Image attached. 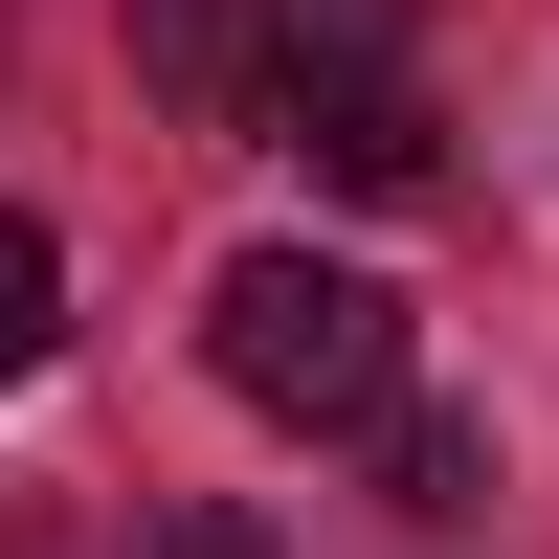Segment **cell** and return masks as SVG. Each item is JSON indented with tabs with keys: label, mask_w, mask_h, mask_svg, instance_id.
Segmentation results:
<instances>
[{
	"label": "cell",
	"mask_w": 559,
	"mask_h": 559,
	"mask_svg": "<svg viewBox=\"0 0 559 559\" xmlns=\"http://www.w3.org/2000/svg\"><path fill=\"white\" fill-rule=\"evenodd\" d=\"M202 358H224V403H269V426H381L403 403V292L336 269V247H247L202 292Z\"/></svg>",
	"instance_id": "1"
},
{
	"label": "cell",
	"mask_w": 559,
	"mask_h": 559,
	"mask_svg": "<svg viewBox=\"0 0 559 559\" xmlns=\"http://www.w3.org/2000/svg\"><path fill=\"white\" fill-rule=\"evenodd\" d=\"M269 157H313L336 202H426V179H448V112H426V68H358V90H292Z\"/></svg>",
	"instance_id": "2"
},
{
	"label": "cell",
	"mask_w": 559,
	"mask_h": 559,
	"mask_svg": "<svg viewBox=\"0 0 559 559\" xmlns=\"http://www.w3.org/2000/svg\"><path fill=\"white\" fill-rule=\"evenodd\" d=\"M471 492H492V426H471V403H381V515H471Z\"/></svg>",
	"instance_id": "3"
},
{
	"label": "cell",
	"mask_w": 559,
	"mask_h": 559,
	"mask_svg": "<svg viewBox=\"0 0 559 559\" xmlns=\"http://www.w3.org/2000/svg\"><path fill=\"white\" fill-rule=\"evenodd\" d=\"M134 45H157V90H179L202 134H247V0H157Z\"/></svg>",
	"instance_id": "4"
},
{
	"label": "cell",
	"mask_w": 559,
	"mask_h": 559,
	"mask_svg": "<svg viewBox=\"0 0 559 559\" xmlns=\"http://www.w3.org/2000/svg\"><path fill=\"white\" fill-rule=\"evenodd\" d=\"M45 336H68V247L0 202V381H45Z\"/></svg>",
	"instance_id": "5"
},
{
	"label": "cell",
	"mask_w": 559,
	"mask_h": 559,
	"mask_svg": "<svg viewBox=\"0 0 559 559\" xmlns=\"http://www.w3.org/2000/svg\"><path fill=\"white\" fill-rule=\"evenodd\" d=\"M134 559H292V537H269V515H157Z\"/></svg>",
	"instance_id": "6"
}]
</instances>
